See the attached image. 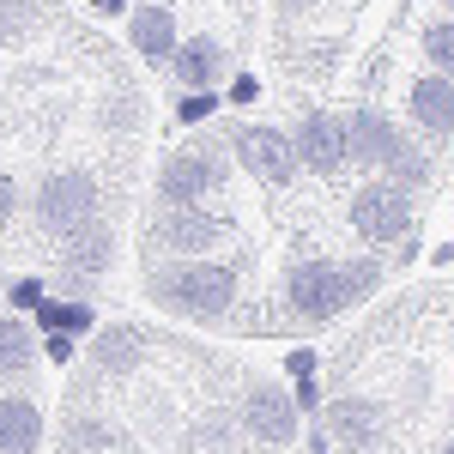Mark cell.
<instances>
[{
	"label": "cell",
	"mask_w": 454,
	"mask_h": 454,
	"mask_svg": "<svg viewBox=\"0 0 454 454\" xmlns=\"http://www.w3.org/2000/svg\"><path fill=\"white\" fill-rule=\"evenodd\" d=\"M382 273L387 267L370 261V254H357V261H321V254H309V261H291V267H285V303H291L297 321L321 327V321H333V315L370 303V297L382 291Z\"/></svg>",
	"instance_id": "6da1fadb"
},
{
	"label": "cell",
	"mask_w": 454,
	"mask_h": 454,
	"mask_svg": "<svg viewBox=\"0 0 454 454\" xmlns=\"http://www.w3.org/2000/svg\"><path fill=\"white\" fill-rule=\"evenodd\" d=\"M237 291H243V267L237 261H164V267H152L145 273V297L158 303L164 315L176 321H224V315L237 309Z\"/></svg>",
	"instance_id": "7a4b0ae2"
},
{
	"label": "cell",
	"mask_w": 454,
	"mask_h": 454,
	"mask_svg": "<svg viewBox=\"0 0 454 454\" xmlns=\"http://www.w3.org/2000/svg\"><path fill=\"white\" fill-rule=\"evenodd\" d=\"M346 145H351V164H357V170L387 176V182L406 188V194H419L424 182H430V158H424V145L412 140V128H400L382 109H351L346 115Z\"/></svg>",
	"instance_id": "3957f363"
},
{
	"label": "cell",
	"mask_w": 454,
	"mask_h": 454,
	"mask_svg": "<svg viewBox=\"0 0 454 454\" xmlns=\"http://www.w3.org/2000/svg\"><path fill=\"white\" fill-rule=\"evenodd\" d=\"M104 218V188H98V176L67 164V170H49L43 182L31 188V224L43 237H73V231H85V224H98Z\"/></svg>",
	"instance_id": "277c9868"
},
{
	"label": "cell",
	"mask_w": 454,
	"mask_h": 454,
	"mask_svg": "<svg viewBox=\"0 0 454 454\" xmlns=\"http://www.w3.org/2000/svg\"><path fill=\"white\" fill-rule=\"evenodd\" d=\"M237 237V224L224 212H207V207H158V218L145 224L140 243L164 261H207L212 248H224Z\"/></svg>",
	"instance_id": "5b68a950"
},
{
	"label": "cell",
	"mask_w": 454,
	"mask_h": 454,
	"mask_svg": "<svg viewBox=\"0 0 454 454\" xmlns=\"http://www.w3.org/2000/svg\"><path fill=\"white\" fill-rule=\"evenodd\" d=\"M231 182V164L212 140H182L164 152L158 164V207H207V194H218Z\"/></svg>",
	"instance_id": "8992f818"
},
{
	"label": "cell",
	"mask_w": 454,
	"mask_h": 454,
	"mask_svg": "<svg viewBox=\"0 0 454 454\" xmlns=\"http://www.w3.org/2000/svg\"><path fill=\"white\" fill-rule=\"evenodd\" d=\"M351 231H357L370 248L412 243V231H419V194L394 188L387 176H370V182L351 194Z\"/></svg>",
	"instance_id": "52a82bcc"
},
{
	"label": "cell",
	"mask_w": 454,
	"mask_h": 454,
	"mask_svg": "<svg viewBox=\"0 0 454 454\" xmlns=\"http://www.w3.org/2000/svg\"><path fill=\"white\" fill-rule=\"evenodd\" d=\"M231 419H237V430L254 436L261 449H285V442H297V430H303V412L291 406V387L267 382V376L243 382L237 406H231Z\"/></svg>",
	"instance_id": "ba28073f"
},
{
	"label": "cell",
	"mask_w": 454,
	"mask_h": 454,
	"mask_svg": "<svg viewBox=\"0 0 454 454\" xmlns=\"http://www.w3.org/2000/svg\"><path fill=\"white\" fill-rule=\"evenodd\" d=\"M315 419H321V442H340L346 454H376L387 442V412L376 400H364V394L327 400Z\"/></svg>",
	"instance_id": "9c48e42d"
},
{
	"label": "cell",
	"mask_w": 454,
	"mask_h": 454,
	"mask_svg": "<svg viewBox=\"0 0 454 454\" xmlns=\"http://www.w3.org/2000/svg\"><path fill=\"white\" fill-rule=\"evenodd\" d=\"M231 158L243 164V176H254L261 188H291L297 182V158H291V134L267 128V121H248L231 134Z\"/></svg>",
	"instance_id": "30bf717a"
},
{
	"label": "cell",
	"mask_w": 454,
	"mask_h": 454,
	"mask_svg": "<svg viewBox=\"0 0 454 454\" xmlns=\"http://www.w3.org/2000/svg\"><path fill=\"white\" fill-rule=\"evenodd\" d=\"M291 158H297V170H309V176H340L351 164L346 121L327 115V109H303L297 128H291Z\"/></svg>",
	"instance_id": "8fae6325"
},
{
	"label": "cell",
	"mask_w": 454,
	"mask_h": 454,
	"mask_svg": "<svg viewBox=\"0 0 454 454\" xmlns=\"http://www.w3.org/2000/svg\"><path fill=\"white\" fill-rule=\"evenodd\" d=\"M406 121H412V140H454V79L419 73L406 85Z\"/></svg>",
	"instance_id": "7c38bea8"
},
{
	"label": "cell",
	"mask_w": 454,
	"mask_h": 454,
	"mask_svg": "<svg viewBox=\"0 0 454 454\" xmlns=\"http://www.w3.org/2000/svg\"><path fill=\"white\" fill-rule=\"evenodd\" d=\"M170 73H176L182 91H218V79L231 73V55H224V43H218L212 31H194V36L176 43Z\"/></svg>",
	"instance_id": "4fadbf2b"
},
{
	"label": "cell",
	"mask_w": 454,
	"mask_h": 454,
	"mask_svg": "<svg viewBox=\"0 0 454 454\" xmlns=\"http://www.w3.org/2000/svg\"><path fill=\"white\" fill-rule=\"evenodd\" d=\"M109 261H115V231H109L104 218L85 224V231H73V237H61V279H67V285L104 279Z\"/></svg>",
	"instance_id": "5bb4252c"
},
{
	"label": "cell",
	"mask_w": 454,
	"mask_h": 454,
	"mask_svg": "<svg viewBox=\"0 0 454 454\" xmlns=\"http://www.w3.org/2000/svg\"><path fill=\"white\" fill-rule=\"evenodd\" d=\"M140 364H145V327H134V321H98L91 370L98 376H134Z\"/></svg>",
	"instance_id": "9a60e30c"
},
{
	"label": "cell",
	"mask_w": 454,
	"mask_h": 454,
	"mask_svg": "<svg viewBox=\"0 0 454 454\" xmlns=\"http://www.w3.org/2000/svg\"><path fill=\"white\" fill-rule=\"evenodd\" d=\"M121 25H128V43H134V55H140V61H170L176 43H182L176 12H170V6H152V0H145V6H134Z\"/></svg>",
	"instance_id": "2e32d148"
},
{
	"label": "cell",
	"mask_w": 454,
	"mask_h": 454,
	"mask_svg": "<svg viewBox=\"0 0 454 454\" xmlns=\"http://www.w3.org/2000/svg\"><path fill=\"white\" fill-rule=\"evenodd\" d=\"M49 436V419L31 394H0V454H36Z\"/></svg>",
	"instance_id": "e0dca14e"
},
{
	"label": "cell",
	"mask_w": 454,
	"mask_h": 454,
	"mask_svg": "<svg viewBox=\"0 0 454 454\" xmlns=\"http://www.w3.org/2000/svg\"><path fill=\"white\" fill-rule=\"evenodd\" d=\"M36 327L25 321V315H12V309H0V376L6 382H25L36 370Z\"/></svg>",
	"instance_id": "ac0fdd59"
},
{
	"label": "cell",
	"mask_w": 454,
	"mask_h": 454,
	"mask_svg": "<svg viewBox=\"0 0 454 454\" xmlns=\"http://www.w3.org/2000/svg\"><path fill=\"white\" fill-rule=\"evenodd\" d=\"M36 333H67V340H85V333H98V309L85 303V297H43V309L31 315Z\"/></svg>",
	"instance_id": "d6986e66"
},
{
	"label": "cell",
	"mask_w": 454,
	"mask_h": 454,
	"mask_svg": "<svg viewBox=\"0 0 454 454\" xmlns=\"http://www.w3.org/2000/svg\"><path fill=\"white\" fill-rule=\"evenodd\" d=\"M49 25V0H0V49H25Z\"/></svg>",
	"instance_id": "ffe728a7"
},
{
	"label": "cell",
	"mask_w": 454,
	"mask_h": 454,
	"mask_svg": "<svg viewBox=\"0 0 454 454\" xmlns=\"http://www.w3.org/2000/svg\"><path fill=\"white\" fill-rule=\"evenodd\" d=\"M115 442V424L104 412H73L67 430H61V454H98Z\"/></svg>",
	"instance_id": "44dd1931"
},
{
	"label": "cell",
	"mask_w": 454,
	"mask_h": 454,
	"mask_svg": "<svg viewBox=\"0 0 454 454\" xmlns=\"http://www.w3.org/2000/svg\"><path fill=\"white\" fill-rule=\"evenodd\" d=\"M424 55H430V73L454 79V19H430L424 25Z\"/></svg>",
	"instance_id": "7402d4cb"
},
{
	"label": "cell",
	"mask_w": 454,
	"mask_h": 454,
	"mask_svg": "<svg viewBox=\"0 0 454 454\" xmlns=\"http://www.w3.org/2000/svg\"><path fill=\"white\" fill-rule=\"evenodd\" d=\"M43 297H49V279H36V273H19V279L6 285V309L12 315H36Z\"/></svg>",
	"instance_id": "603a6c76"
},
{
	"label": "cell",
	"mask_w": 454,
	"mask_h": 454,
	"mask_svg": "<svg viewBox=\"0 0 454 454\" xmlns=\"http://www.w3.org/2000/svg\"><path fill=\"white\" fill-rule=\"evenodd\" d=\"M212 115H218V91H182V98H176V121H182V128H200Z\"/></svg>",
	"instance_id": "cb8c5ba5"
},
{
	"label": "cell",
	"mask_w": 454,
	"mask_h": 454,
	"mask_svg": "<svg viewBox=\"0 0 454 454\" xmlns=\"http://www.w3.org/2000/svg\"><path fill=\"white\" fill-rule=\"evenodd\" d=\"M224 98H231V104L237 109H248V104H261V79H254V73H231V79H224Z\"/></svg>",
	"instance_id": "d4e9b609"
},
{
	"label": "cell",
	"mask_w": 454,
	"mask_h": 454,
	"mask_svg": "<svg viewBox=\"0 0 454 454\" xmlns=\"http://www.w3.org/2000/svg\"><path fill=\"white\" fill-rule=\"evenodd\" d=\"M36 346H43V357H49V364H61V370L79 357V340H67V333H36Z\"/></svg>",
	"instance_id": "484cf974"
},
{
	"label": "cell",
	"mask_w": 454,
	"mask_h": 454,
	"mask_svg": "<svg viewBox=\"0 0 454 454\" xmlns=\"http://www.w3.org/2000/svg\"><path fill=\"white\" fill-rule=\"evenodd\" d=\"M291 406L303 412V419H315L327 400H321V376H309V382H291Z\"/></svg>",
	"instance_id": "4316f807"
},
{
	"label": "cell",
	"mask_w": 454,
	"mask_h": 454,
	"mask_svg": "<svg viewBox=\"0 0 454 454\" xmlns=\"http://www.w3.org/2000/svg\"><path fill=\"white\" fill-rule=\"evenodd\" d=\"M285 376H291V382H309V376H321V357H315L309 346H297L285 357Z\"/></svg>",
	"instance_id": "83f0119b"
},
{
	"label": "cell",
	"mask_w": 454,
	"mask_h": 454,
	"mask_svg": "<svg viewBox=\"0 0 454 454\" xmlns=\"http://www.w3.org/2000/svg\"><path fill=\"white\" fill-rule=\"evenodd\" d=\"M12 212H19V182H12V176L0 170V231L12 224Z\"/></svg>",
	"instance_id": "f1b7e54d"
},
{
	"label": "cell",
	"mask_w": 454,
	"mask_h": 454,
	"mask_svg": "<svg viewBox=\"0 0 454 454\" xmlns=\"http://www.w3.org/2000/svg\"><path fill=\"white\" fill-rule=\"evenodd\" d=\"M309 6H321V0H273V12H279V19H303Z\"/></svg>",
	"instance_id": "f546056e"
},
{
	"label": "cell",
	"mask_w": 454,
	"mask_h": 454,
	"mask_svg": "<svg viewBox=\"0 0 454 454\" xmlns=\"http://www.w3.org/2000/svg\"><path fill=\"white\" fill-rule=\"evenodd\" d=\"M98 12H104V19H128V12H134V0H98Z\"/></svg>",
	"instance_id": "4dcf8cb0"
},
{
	"label": "cell",
	"mask_w": 454,
	"mask_h": 454,
	"mask_svg": "<svg viewBox=\"0 0 454 454\" xmlns=\"http://www.w3.org/2000/svg\"><path fill=\"white\" fill-rule=\"evenodd\" d=\"M224 6H231L237 19H248V12H254V0H224Z\"/></svg>",
	"instance_id": "1f68e13d"
},
{
	"label": "cell",
	"mask_w": 454,
	"mask_h": 454,
	"mask_svg": "<svg viewBox=\"0 0 454 454\" xmlns=\"http://www.w3.org/2000/svg\"><path fill=\"white\" fill-rule=\"evenodd\" d=\"M436 454H454V436H449V442H442V449H436Z\"/></svg>",
	"instance_id": "d6a6232c"
},
{
	"label": "cell",
	"mask_w": 454,
	"mask_h": 454,
	"mask_svg": "<svg viewBox=\"0 0 454 454\" xmlns=\"http://www.w3.org/2000/svg\"><path fill=\"white\" fill-rule=\"evenodd\" d=\"M442 6H449V19H454V0H442Z\"/></svg>",
	"instance_id": "836d02e7"
},
{
	"label": "cell",
	"mask_w": 454,
	"mask_h": 454,
	"mask_svg": "<svg viewBox=\"0 0 454 454\" xmlns=\"http://www.w3.org/2000/svg\"><path fill=\"white\" fill-rule=\"evenodd\" d=\"M85 6H98V0H85Z\"/></svg>",
	"instance_id": "e575fe53"
}]
</instances>
